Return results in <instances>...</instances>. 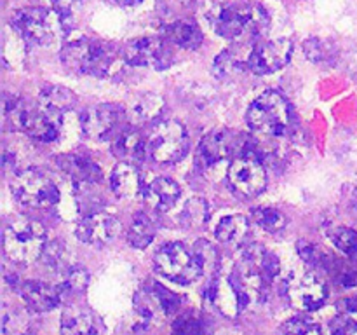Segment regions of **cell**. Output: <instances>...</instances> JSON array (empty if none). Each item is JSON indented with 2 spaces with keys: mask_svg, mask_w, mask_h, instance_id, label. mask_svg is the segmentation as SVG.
I'll return each mask as SVG.
<instances>
[{
  "mask_svg": "<svg viewBox=\"0 0 357 335\" xmlns=\"http://www.w3.org/2000/svg\"><path fill=\"white\" fill-rule=\"evenodd\" d=\"M209 20L220 37L227 40H239L241 44H251L264 37L271 23L264 7L243 0L218 6L209 14Z\"/></svg>",
  "mask_w": 357,
  "mask_h": 335,
  "instance_id": "cell-1",
  "label": "cell"
},
{
  "mask_svg": "<svg viewBox=\"0 0 357 335\" xmlns=\"http://www.w3.org/2000/svg\"><path fill=\"white\" fill-rule=\"evenodd\" d=\"M3 119L10 129L23 131L38 142H54L59 136L63 115L40 101L35 103L13 96L3 100Z\"/></svg>",
  "mask_w": 357,
  "mask_h": 335,
  "instance_id": "cell-2",
  "label": "cell"
},
{
  "mask_svg": "<svg viewBox=\"0 0 357 335\" xmlns=\"http://www.w3.org/2000/svg\"><path fill=\"white\" fill-rule=\"evenodd\" d=\"M279 258L274 253L260 244H251L243 250L230 279L243 290L248 299L261 300L279 274Z\"/></svg>",
  "mask_w": 357,
  "mask_h": 335,
  "instance_id": "cell-3",
  "label": "cell"
},
{
  "mask_svg": "<svg viewBox=\"0 0 357 335\" xmlns=\"http://www.w3.org/2000/svg\"><path fill=\"white\" fill-rule=\"evenodd\" d=\"M61 61L68 70L82 75H114L119 63L117 54L110 45L91 38L72 40L61 49Z\"/></svg>",
  "mask_w": 357,
  "mask_h": 335,
  "instance_id": "cell-4",
  "label": "cell"
},
{
  "mask_svg": "<svg viewBox=\"0 0 357 335\" xmlns=\"http://www.w3.org/2000/svg\"><path fill=\"white\" fill-rule=\"evenodd\" d=\"M45 250V229L28 218L13 220L3 230V251L14 264H31Z\"/></svg>",
  "mask_w": 357,
  "mask_h": 335,
  "instance_id": "cell-5",
  "label": "cell"
},
{
  "mask_svg": "<svg viewBox=\"0 0 357 335\" xmlns=\"http://www.w3.org/2000/svg\"><path fill=\"white\" fill-rule=\"evenodd\" d=\"M248 124L253 131L268 136H281L291 124V107L278 91H267L251 103Z\"/></svg>",
  "mask_w": 357,
  "mask_h": 335,
  "instance_id": "cell-6",
  "label": "cell"
},
{
  "mask_svg": "<svg viewBox=\"0 0 357 335\" xmlns=\"http://www.w3.org/2000/svg\"><path fill=\"white\" fill-rule=\"evenodd\" d=\"M14 199L24 208L49 209L59 202V188L45 171L28 168L20 171L10 181Z\"/></svg>",
  "mask_w": 357,
  "mask_h": 335,
  "instance_id": "cell-7",
  "label": "cell"
},
{
  "mask_svg": "<svg viewBox=\"0 0 357 335\" xmlns=\"http://www.w3.org/2000/svg\"><path fill=\"white\" fill-rule=\"evenodd\" d=\"M153 267L160 276L178 285H190L204 272L195 250L181 243L164 244L153 257Z\"/></svg>",
  "mask_w": 357,
  "mask_h": 335,
  "instance_id": "cell-8",
  "label": "cell"
},
{
  "mask_svg": "<svg viewBox=\"0 0 357 335\" xmlns=\"http://www.w3.org/2000/svg\"><path fill=\"white\" fill-rule=\"evenodd\" d=\"M63 17L56 10L44 7H26L13 16V27L26 42L37 45H49L61 37Z\"/></svg>",
  "mask_w": 357,
  "mask_h": 335,
  "instance_id": "cell-9",
  "label": "cell"
},
{
  "mask_svg": "<svg viewBox=\"0 0 357 335\" xmlns=\"http://www.w3.org/2000/svg\"><path fill=\"white\" fill-rule=\"evenodd\" d=\"M188 133L178 121H162L153 128L146 140L150 157L160 164H174L183 159L188 152Z\"/></svg>",
  "mask_w": 357,
  "mask_h": 335,
  "instance_id": "cell-10",
  "label": "cell"
},
{
  "mask_svg": "<svg viewBox=\"0 0 357 335\" xmlns=\"http://www.w3.org/2000/svg\"><path fill=\"white\" fill-rule=\"evenodd\" d=\"M126 121V110L121 105L101 103L87 108L80 115V128L89 140L107 142L114 140L119 133L124 131L122 124Z\"/></svg>",
  "mask_w": 357,
  "mask_h": 335,
  "instance_id": "cell-11",
  "label": "cell"
},
{
  "mask_svg": "<svg viewBox=\"0 0 357 335\" xmlns=\"http://www.w3.org/2000/svg\"><path fill=\"white\" fill-rule=\"evenodd\" d=\"M229 181L239 194L255 198L267 185V171L253 152H244L230 164Z\"/></svg>",
  "mask_w": 357,
  "mask_h": 335,
  "instance_id": "cell-12",
  "label": "cell"
},
{
  "mask_svg": "<svg viewBox=\"0 0 357 335\" xmlns=\"http://www.w3.org/2000/svg\"><path fill=\"white\" fill-rule=\"evenodd\" d=\"M293 54V42L289 38L260 40L253 45L248 58L250 70L257 75H268L284 68Z\"/></svg>",
  "mask_w": 357,
  "mask_h": 335,
  "instance_id": "cell-13",
  "label": "cell"
},
{
  "mask_svg": "<svg viewBox=\"0 0 357 335\" xmlns=\"http://www.w3.org/2000/svg\"><path fill=\"white\" fill-rule=\"evenodd\" d=\"M122 58L132 66H146L153 70H166L173 63L169 45L160 38L143 37L126 44Z\"/></svg>",
  "mask_w": 357,
  "mask_h": 335,
  "instance_id": "cell-14",
  "label": "cell"
},
{
  "mask_svg": "<svg viewBox=\"0 0 357 335\" xmlns=\"http://www.w3.org/2000/svg\"><path fill=\"white\" fill-rule=\"evenodd\" d=\"M288 297L291 304L303 311H316L324 306L328 299V286L324 279L314 271L295 276L288 285Z\"/></svg>",
  "mask_w": 357,
  "mask_h": 335,
  "instance_id": "cell-15",
  "label": "cell"
},
{
  "mask_svg": "<svg viewBox=\"0 0 357 335\" xmlns=\"http://www.w3.org/2000/svg\"><path fill=\"white\" fill-rule=\"evenodd\" d=\"M121 232V223L114 215L94 211L86 215L77 225V237L91 246H107Z\"/></svg>",
  "mask_w": 357,
  "mask_h": 335,
  "instance_id": "cell-16",
  "label": "cell"
},
{
  "mask_svg": "<svg viewBox=\"0 0 357 335\" xmlns=\"http://www.w3.org/2000/svg\"><path fill=\"white\" fill-rule=\"evenodd\" d=\"M208 297L213 306L225 316H237L250 304V299L232 279H216L208 290Z\"/></svg>",
  "mask_w": 357,
  "mask_h": 335,
  "instance_id": "cell-17",
  "label": "cell"
},
{
  "mask_svg": "<svg viewBox=\"0 0 357 335\" xmlns=\"http://www.w3.org/2000/svg\"><path fill=\"white\" fill-rule=\"evenodd\" d=\"M234 143H236V140H234L232 133L227 131V129L209 133L199 143L197 154H195V164L201 170H206V168L222 163L223 159L229 157V154H232Z\"/></svg>",
  "mask_w": 357,
  "mask_h": 335,
  "instance_id": "cell-18",
  "label": "cell"
},
{
  "mask_svg": "<svg viewBox=\"0 0 357 335\" xmlns=\"http://www.w3.org/2000/svg\"><path fill=\"white\" fill-rule=\"evenodd\" d=\"M61 335H107V328L93 311L72 306L61 316Z\"/></svg>",
  "mask_w": 357,
  "mask_h": 335,
  "instance_id": "cell-19",
  "label": "cell"
},
{
  "mask_svg": "<svg viewBox=\"0 0 357 335\" xmlns=\"http://www.w3.org/2000/svg\"><path fill=\"white\" fill-rule=\"evenodd\" d=\"M20 295L28 307L35 313L52 311L63 300V293L58 285L44 281H24L20 286Z\"/></svg>",
  "mask_w": 357,
  "mask_h": 335,
  "instance_id": "cell-20",
  "label": "cell"
},
{
  "mask_svg": "<svg viewBox=\"0 0 357 335\" xmlns=\"http://www.w3.org/2000/svg\"><path fill=\"white\" fill-rule=\"evenodd\" d=\"M59 170L65 171L68 177L75 180V184H100L103 171L100 164L94 163L87 154L68 152L56 157Z\"/></svg>",
  "mask_w": 357,
  "mask_h": 335,
  "instance_id": "cell-21",
  "label": "cell"
},
{
  "mask_svg": "<svg viewBox=\"0 0 357 335\" xmlns=\"http://www.w3.org/2000/svg\"><path fill=\"white\" fill-rule=\"evenodd\" d=\"M110 187L114 194L121 199H135L142 194L143 188V174L136 168V164L119 163L114 168L110 177Z\"/></svg>",
  "mask_w": 357,
  "mask_h": 335,
  "instance_id": "cell-22",
  "label": "cell"
},
{
  "mask_svg": "<svg viewBox=\"0 0 357 335\" xmlns=\"http://www.w3.org/2000/svg\"><path fill=\"white\" fill-rule=\"evenodd\" d=\"M180 195V185L166 177L152 180L146 185L145 191H143V198H145L146 204L152 209H155V211H167V209H171L178 202Z\"/></svg>",
  "mask_w": 357,
  "mask_h": 335,
  "instance_id": "cell-23",
  "label": "cell"
},
{
  "mask_svg": "<svg viewBox=\"0 0 357 335\" xmlns=\"http://www.w3.org/2000/svg\"><path fill=\"white\" fill-rule=\"evenodd\" d=\"M112 152L121 163L138 164L145 159L149 149L138 129H124L112 140Z\"/></svg>",
  "mask_w": 357,
  "mask_h": 335,
  "instance_id": "cell-24",
  "label": "cell"
},
{
  "mask_svg": "<svg viewBox=\"0 0 357 335\" xmlns=\"http://www.w3.org/2000/svg\"><path fill=\"white\" fill-rule=\"evenodd\" d=\"M250 234V220L243 215H229L220 220L216 227V239L227 246H239Z\"/></svg>",
  "mask_w": 357,
  "mask_h": 335,
  "instance_id": "cell-25",
  "label": "cell"
},
{
  "mask_svg": "<svg viewBox=\"0 0 357 335\" xmlns=\"http://www.w3.org/2000/svg\"><path fill=\"white\" fill-rule=\"evenodd\" d=\"M164 38L181 49H197L202 44V31L190 21H176L164 28Z\"/></svg>",
  "mask_w": 357,
  "mask_h": 335,
  "instance_id": "cell-26",
  "label": "cell"
},
{
  "mask_svg": "<svg viewBox=\"0 0 357 335\" xmlns=\"http://www.w3.org/2000/svg\"><path fill=\"white\" fill-rule=\"evenodd\" d=\"M38 101L63 115L65 112L72 110L75 107L77 98L66 87L58 86V84H45V86H42L40 94H38Z\"/></svg>",
  "mask_w": 357,
  "mask_h": 335,
  "instance_id": "cell-27",
  "label": "cell"
},
{
  "mask_svg": "<svg viewBox=\"0 0 357 335\" xmlns=\"http://www.w3.org/2000/svg\"><path fill=\"white\" fill-rule=\"evenodd\" d=\"M153 236H155V225H153L152 218L145 213H136L128 229V243L132 248L143 250L152 243Z\"/></svg>",
  "mask_w": 357,
  "mask_h": 335,
  "instance_id": "cell-28",
  "label": "cell"
},
{
  "mask_svg": "<svg viewBox=\"0 0 357 335\" xmlns=\"http://www.w3.org/2000/svg\"><path fill=\"white\" fill-rule=\"evenodd\" d=\"M211 211H209V204L206 199L202 198H192L185 202L183 209L180 213V222L185 229H201L208 223Z\"/></svg>",
  "mask_w": 357,
  "mask_h": 335,
  "instance_id": "cell-29",
  "label": "cell"
},
{
  "mask_svg": "<svg viewBox=\"0 0 357 335\" xmlns=\"http://www.w3.org/2000/svg\"><path fill=\"white\" fill-rule=\"evenodd\" d=\"M244 70H250V65L248 61L244 63L234 51L220 52L213 65V72L218 79H232L237 73H243Z\"/></svg>",
  "mask_w": 357,
  "mask_h": 335,
  "instance_id": "cell-30",
  "label": "cell"
},
{
  "mask_svg": "<svg viewBox=\"0 0 357 335\" xmlns=\"http://www.w3.org/2000/svg\"><path fill=\"white\" fill-rule=\"evenodd\" d=\"M87 285H89V272L82 267H77V265L66 269L63 272L61 281L58 283L59 290L63 293V299L66 295H79V293H82L87 288Z\"/></svg>",
  "mask_w": 357,
  "mask_h": 335,
  "instance_id": "cell-31",
  "label": "cell"
},
{
  "mask_svg": "<svg viewBox=\"0 0 357 335\" xmlns=\"http://www.w3.org/2000/svg\"><path fill=\"white\" fill-rule=\"evenodd\" d=\"M162 108H164L162 98L157 96V94L146 93L136 98L131 112L138 121H153V119H157L160 114H162Z\"/></svg>",
  "mask_w": 357,
  "mask_h": 335,
  "instance_id": "cell-32",
  "label": "cell"
},
{
  "mask_svg": "<svg viewBox=\"0 0 357 335\" xmlns=\"http://www.w3.org/2000/svg\"><path fill=\"white\" fill-rule=\"evenodd\" d=\"M330 239L349 260L357 262V230L349 227H335L330 230Z\"/></svg>",
  "mask_w": 357,
  "mask_h": 335,
  "instance_id": "cell-33",
  "label": "cell"
},
{
  "mask_svg": "<svg viewBox=\"0 0 357 335\" xmlns=\"http://www.w3.org/2000/svg\"><path fill=\"white\" fill-rule=\"evenodd\" d=\"M253 220L257 225H260L267 232H279L288 223L284 213L279 211L278 208H264V206L253 209Z\"/></svg>",
  "mask_w": 357,
  "mask_h": 335,
  "instance_id": "cell-34",
  "label": "cell"
},
{
  "mask_svg": "<svg viewBox=\"0 0 357 335\" xmlns=\"http://www.w3.org/2000/svg\"><path fill=\"white\" fill-rule=\"evenodd\" d=\"M75 199L80 211H86L91 215L94 211H100V206L103 204V198L100 192H96L98 184H75Z\"/></svg>",
  "mask_w": 357,
  "mask_h": 335,
  "instance_id": "cell-35",
  "label": "cell"
},
{
  "mask_svg": "<svg viewBox=\"0 0 357 335\" xmlns=\"http://www.w3.org/2000/svg\"><path fill=\"white\" fill-rule=\"evenodd\" d=\"M174 335H211L204 320L195 314H183L173 323Z\"/></svg>",
  "mask_w": 357,
  "mask_h": 335,
  "instance_id": "cell-36",
  "label": "cell"
},
{
  "mask_svg": "<svg viewBox=\"0 0 357 335\" xmlns=\"http://www.w3.org/2000/svg\"><path fill=\"white\" fill-rule=\"evenodd\" d=\"M303 52H305V56L310 61L321 63L333 58V45L321 40V38H309L303 44Z\"/></svg>",
  "mask_w": 357,
  "mask_h": 335,
  "instance_id": "cell-37",
  "label": "cell"
},
{
  "mask_svg": "<svg viewBox=\"0 0 357 335\" xmlns=\"http://www.w3.org/2000/svg\"><path fill=\"white\" fill-rule=\"evenodd\" d=\"M282 335H323L316 325L303 318H291L281 327Z\"/></svg>",
  "mask_w": 357,
  "mask_h": 335,
  "instance_id": "cell-38",
  "label": "cell"
},
{
  "mask_svg": "<svg viewBox=\"0 0 357 335\" xmlns=\"http://www.w3.org/2000/svg\"><path fill=\"white\" fill-rule=\"evenodd\" d=\"M195 253H197L199 260L202 264V271L204 272H213L218 267V255H216V250L211 246V244L204 243V241H199L194 246Z\"/></svg>",
  "mask_w": 357,
  "mask_h": 335,
  "instance_id": "cell-39",
  "label": "cell"
},
{
  "mask_svg": "<svg viewBox=\"0 0 357 335\" xmlns=\"http://www.w3.org/2000/svg\"><path fill=\"white\" fill-rule=\"evenodd\" d=\"M330 335H357V321L349 316H338L330 321Z\"/></svg>",
  "mask_w": 357,
  "mask_h": 335,
  "instance_id": "cell-40",
  "label": "cell"
},
{
  "mask_svg": "<svg viewBox=\"0 0 357 335\" xmlns=\"http://www.w3.org/2000/svg\"><path fill=\"white\" fill-rule=\"evenodd\" d=\"M82 0H52V7L56 13L65 20V17L72 16L77 9L80 7Z\"/></svg>",
  "mask_w": 357,
  "mask_h": 335,
  "instance_id": "cell-41",
  "label": "cell"
},
{
  "mask_svg": "<svg viewBox=\"0 0 357 335\" xmlns=\"http://www.w3.org/2000/svg\"><path fill=\"white\" fill-rule=\"evenodd\" d=\"M345 306H347V309L352 311V313H357V295L352 297V299L345 300Z\"/></svg>",
  "mask_w": 357,
  "mask_h": 335,
  "instance_id": "cell-42",
  "label": "cell"
},
{
  "mask_svg": "<svg viewBox=\"0 0 357 335\" xmlns=\"http://www.w3.org/2000/svg\"><path fill=\"white\" fill-rule=\"evenodd\" d=\"M115 2L122 7H132V6H138V3H142L143 0H115Z\"/></svg>",
  "mask_w": 357,
  "mask_h": 335,
  "instance_id": "cell-43",
  "label": "cell"
}]
</instances>
